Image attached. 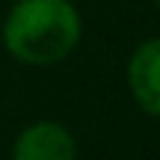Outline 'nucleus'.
<instances>
[{"label":"nucleus","mask_w":160,"mask_h":160,"mask_svg":"<svg viewBox=\"0 0 160 160\" xmlns=\"http://www.w3.org/2000/svg\"><path fill=\"white\" fill-rule=\"evenodd\" d=\"M83 24L71 0H18L3 21V45L24 65H57L77 48Z\"/></svg>","instance_id":"f257e3e1"},{"label":"nucleus","mask_w":160,"mask_h":160,"mask_svg":"<svg viewBox=\"0 0 160 160\" xmlns=\"http://www.w3.org/2000/svg\"><path fill=\"white\" fill-rule=\"evenodd\" d=\"M128 86L145 116L160 113V42L145 39L128 62Z\"/></svg>","instance_id":"7ed1b4c3"},{"label":"nucleus","mask_w":160,"mask_h":160,"mask_svg":"<svg viewBox=\"0 0 160 160\" xmlns=\"http://www.w3.org/2000/svg\"><path fill=\"white\" fill-rule=\"evenodd\" d=\"M77 142L59 122H36L18 133L12 145L15 160H74Z\"/></svg>","instance_id":"f03ea898"}]
</instances>
